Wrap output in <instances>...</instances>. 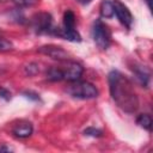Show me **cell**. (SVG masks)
<instances>
[{
	"label": "cell",
	"instance_id": "obj_1",
	"mask_svg": "<svg viewBox=\"0 0 153 153\" xmlns=\"http://www.w3.org/2000/svg\"><path fill=\"white\" fill-rule=\"evenodd\" d=\"M110 94L115 103L126 112H135L139 108V98L131 81L118 71L109 73Z\"/></svg>",
	"mask_w": 153,
	"mask_h": 153
},
{
	"label": "cell",
	"instance_id": "obj_2",
	"mask_svg": "<svg viewBox=\"0 0 153 153\" xmlns=\"http://www.w3.org/2000/svg\"><path fill=\"white\" fill-rule=\"evenodd\" d=\"M66 91L72 97L80 99H92L98 96V90L96 86L87 81H73Z\"/></svg>",
	"mask_w": 153,
	"mask_h": 153
},
{
	"label": "cell",
	"instance_id": "obj_3",
	"mask_svg": "<svg viewBox=\"0 0 153 153\" xmlns=\"http://www.w3.org/2000/svg\"><path fill=\"white\" fill-rule=\"evenodd\" d=\"M92 37H93V41L96 42V44L100 49H108V47L111 43V32H110V29L100 19H97L93 23Z\"/></svg>",
	"mask_w": 153,
	"mask_h": 153
},
{
	"label": "cell",
	"instance_id": "obj_4",
	"mask_svg": "<svg viewBox=\"0 0 153 153\" xmlns=\"http://www.w3.org/2000/svg\"><path fill=\"white\" fill-rule=\"evenodd\" d=\"M31 25H32V29L37 33L51 32V30H53V17H51V14H49L47 12L36 13L31 18Z\"/></svg>",
	"mask_w": 153,
	"mask_h": 153
},
{
	"label": "cell",
	"instance_id": "obj_5",
	"mask_svg": "<svg viewBox=\"0 0 153 153\" xmlns=\"http://www.w3.org/2000/svg\"><path fill=\"white\" fill-rule=\"evenodd\" d=\"M60 68L62 71L63 80H67L69 82L79 80L84 72V68L80 63H78L75 61H68V60H65L63 65Z\"/></svg>",
	"mask_w": 153,
	"mask_h": 153
},
{
	"label": "cell",
	"instance_id": "obj_6",
	"mask_svg": "<svg viewBox=\"0 0 153 153\" xmlns=\"http://www.w3.org/2000/svg\"><path fill=\"white\" fill-rule=\"evenodd\" d=\"M112 5H114V14H116V17L120 20V23L123 24L126 27L130 29L134 18H133V14L129 11V8L120 0H114Z\"/></svg>",
	"mask_w": 153,
	"mask_h": 153
},
{
	"label": "cell",
	"instance_id": "obj_7",
	"mask_svg": "<svg viewBox=\"0 0 153 153\" xmlns=\"http://www.w3.org/2000/svg\"><path fill=\"white\" fill-rule=\"evenodd\" d=\"M38 51L41 54H44V55H47L54 60H59V61H65L68 59V53L57 45H43L38 49Z\"/></svg>",
	"mask_w": 153,
	"mask_h": 153
},
{
	"label": "cell",
	"instance_id": "obj_8",
	"mask_svg": "<svg viewBox=\"0 0 153 153\" xmlns=\"http://www.w3.org/2000/svg\"><path fill=\"white\" fill-rule=\"evenodd\" d=\"M32 131H33V127L29 121H19L12 128V133L14 134V136L20 139L29 137L32 134Z\"/></svg>",
	"mask_w": 153,
	"mask_h": 153
},
{
	"label": "cell",
	"instance_id": "obj_9",
	"mask_svg": "<svg viewBox=\"0 0 153 153\" xmlns=\"http://www.w3.org/2000/svg\"><path fill=\"white\" fill-rule=\"evenodd\" d=\"M133 72H134V74H135V76H136V79L139 80V82L142 85V86H145V87H147L148 86V82H149V71L145 67V66H141V65H135L134 67H133Z\"/></svg>",
	"mask_w": 153,
	"mask_h": 153
},
{
	"label": "cell",
	"instance_id": "obj_10",
	"mask_svg": "<svg viewBox=\"0 0 153 153\" xmlns=\"http://www.w3.org/2000/svg\"><path fill=\"white\" fill-rule=\"evenodd\" d=\"M100 16L103 18L114 17V5L110 0H103L100 4Z\"/></svg>",
	"mask_w": 153,
	"mask_h": 153
},
{
	"label": "cell",
	"instance_id": "obj_11",
	"mask_svg": "<svg viewBox=\"0 0 153 153\" xmlns=\"http://www.w3.org/2000/svg\"><path fill=\"white\" fill-rule=\"evenodd\" d=\"M66 30L75 29V16L71 10H67L63 14V27Z\"/></svg>",
	"mask_w": 153,
	"mask_h": 153
},
{
	"label": "cell",
	"instance_id": "obj_12",
	"mask_svg": "<svg viewBox=\"0 0 153 153\" xmlns=\"http://www.w3.org/2000/svg\"><path fill=\"white\" fill-rule=\"evenodd\" d=\"M136 123L141 128H143V129H146L148 131L152 130V117L148 114H141V115H139V117L136 118Z\"/></svg>",
	"mask_w": 153,
	"mask_h": 153
},
{
	"label": "cell",
	"instance_id": "obj_13",
	"mask_svg": "<svg viewBox=\"0 0 153 153\" xmlns=\"http://www.w3.org/2000/svg\"><path fill=\"white\" fill-rule=\"evenodd\" d=\"M47 79L50 81H61L63 80L62 71L60 67H50L47 72Z\"/></svg>",
	"mask_w": 153,
	"mask_h": 153
},
{
	"label": "cell",
	"instance_id": "obj_14",
	"mask_svg": "<svg viewBox=\"0 0 153 153\" xmlns=\"http://www.w3.org/2000/svg\"><path fill=\"white\" fill-rule=\"evenodd\" d=\"M17 7H32L38 4V0H12Z\"/></svg>",
	"mask_w": 153,
	"mask_h": 153
},
{
	"label": "cell",
	"instance_id": "obj_15",
	"mask_svg": "<svg viewBox=\"0 0 153 153\" xmlns=\"http://www.w3.org/2000/svg\"><path fill=\"white\" fill-rule=\"evenodd\" d=\"M84 134L87 136H92V137H100L103 135V131L100 129L94 128V127H88L84 130Z\"/></svg>",
	"mask_w": 153,
	"mask_h": 153
},
{
	"label": "cell",
	"instance_id": "obj_16",
	"mask_svg": "<svg viewBox=\"0 0 153 153\" xmlns=\"http://www.w3.org/2000/svg\"><path fill=\"white\" fill-rule=\"evenodd\" d=\"M13 49V44L12 42H10L6 38H1L0 37V51H8Z\"/></svg>",
	"mask_w": 153,
	"mask_h": 153
},
{
	"label": "cell",
	"instance_id": "obj_17",
	"mask_svg": "<svg viewBox=\"0 0 153 153\" xmlns=\"http://www.w3.org/2000/svg\"><path fill=\"white\" fill-rule=\"evenodd\" d=\"M38 72V66L36 63H30L25 67V73L29 74V75H33Z\"/></svg>",
	"mask_w": 153,
	"mask_h": 153
},
{
	"label": "cell",
	"instance_id": "obj_18",
	"mask_svg": "<svg viewBox=\"0 0 153 153\" xmlns=\"http://www.w3.org/2000/svg\"><path fill=\"white\" fill-rule=\"evenodd\" d=\"M0 97H1L2 99H5V100H10V99H11V92H10L7 88L0 86Z\"/></svg>",
	"mask_w": 153,
	"mask_h": 153
},
{
	"label": "cell",
	"instance_id": "obj_19",
	"mask_svg": "<svg viewBox=\"0 0 153 153\" xmlns=\"http://www.w3.org/2000/svg\"><path fill=\"white\" fill-rule=\"evenodd\" d=\"M23 94H24L26 98H29V99L39 100V94H37V93H35V92H32V91H26V92H24Z\"/></svg>",
	"mask_w": 153,
	"mask_h": 153
},
{
	"label": "cell",
	"instance_id": "obj_20",
	"mask_svg": "<svg viewBox=\"0 0 153 153\" xmlns=\"http://www.w3.org/2000/svg\"><path fill=\"white\" fill-rule=\"evenodd\" d=\"M79 4H81V5H88L92 0H76Z\"/></svg>",
	"mask_w": 153,
	"mask_h": 153
},
{
	"label": "cell",
	"instance_id": "obj_21",
	"mask_svg": "<svg viewBox=\"0 0 153 153\" xmlns=\"http://www.w3.org/2000/svg\"><path fill=\"white\" fill-rule=\"evenodd\" d=\"M4 151H7V152H10V151H12L10 147H5V146H2V147H0V152H4Z\"/></svg>",
	"mask_w": 153,
	"mask_h": 153
},
{
	"label": "cell",
	"instance_id": "obj_22",
	"mask_svg": "<svg viewBox=\"0 0 153 153\" xmlns=\"http://www.w3.org/2000/svg\"><path fill=\"white\" fill-rule=\"evenodd\" d=\"M146 2H147V5H148V8H151L152 6H151V0H146Z\"/></svg>",
	"mask_w": 153,
	"mask_h": 153
}]
</instances>
